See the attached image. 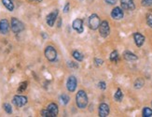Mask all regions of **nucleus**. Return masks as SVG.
Returning a JSON list of instances; mask_svg holds the SVG:
<instances>
[{"label":"nucleus","instance_id":"72a5a7b5","mask_svg":"<svg viewBox=\"0 0 152 117\" xmlns=\"http://www.w3.org/2000/svg\"><path fill=\"white\" fill-rule=\"evenodd\" d=\"M29 2H35V3H40L42 0H28Z\"/></svg>","mask_w":152,"mask_h":117},{"label":"nucleus","instance_id":"a878e982","mask_svg":"<svg viewBox=\"0 0 152 117\" xmlns=\"http://www.w3.org/2000/svg\"><path fill=\"white\" fill-rule=\"evenodd\" d=\"M146 24L149 27L152 28V14L151 13L146 14Z\"/></svg>","mask_w":152,"mask_h":117},{"label":"nucleus","instance_id":"f257e3e1","mask_svg":"<svg viewBox=\"0 0 152 117\" xmlns=\"http://www.w3.org/2000/svg\"><path fill=\"white\" fill-rule=\"evenodd\" d=\"M76 103L79 109H85L88 105V96L84 90H79L76 95Z\"/></svg>","mask_w":152,"mask_h":117},{"label":"nucleus","instance_id":"423d86ee","mask_svg":"<svg viewBox=\"0 0 152 117\" xmlns=\"http://www.w3.org/2000/svg\"><path fill=\"white\" fill-rule=\"evenodd\" d=\"M12 102H13V104H14L15 106L21 108V107L24 106L25 104L27 103V98L24 97V96L17 95V96H15V97L13 98V99H12Z\"/></svg>","mask_w":152,"mask_h":117},{"label":"nucleus","instance_id":"c85d7f7f","mask_svg":"<svg viewBox=\"0 0 152 117\" xmlns=\"http://www.w3.org/2000/svg\"><path fill=\"white\" fill-rule=\"evenodd\" d=\"M103 63H104V61H103L102 59H99V58H95V59H94V64H95V66H102Z\"/></svg>","mask_w":152,"mask_h":117},{"label":"nucleus","instance_id":"6ab92c4d","mask_svg":"<svg viewBox=\"0 0 152 117\" xmlns=\"http://www.w3.org/2000/svg\"><path fill=\"white\" fill-rule=\"evenodd\" d=\"M109 59H110L111 62H115V63H117V62L119 61V53H118V52L117 51H113L110 53Z\"/></svg>","mask_w":152,"mask_h":117},{"label":"nucleus","instance_id":"4468645a","mask_svg":"<svg viewBox=\"0 0 152 117\" xmlns=\"http://www.w3.org/2000/svg\"><path fill=\"white\" fill-rule=\"evenodd\" d=\"M133 39H134V42H135L136 46L137 47H141V46H143V44H144L145 42V37L143 36L142 34H140V33H134L133 34Z\"/></svg>","mask_w":152,"mask_h":117},{"label":"nucleus","instance_id":"20e7f679","mask_svg":"<svg viewBox=\"0 0 152 117\" xmlns=\"http://www.w3.org/2000/svg\"><path fill=\"white\" fill-rule=\"evenodd\" d=\"M45 56L50 62H54L57 58V52L52 46H47L45 49Z\"/></svg>","mask_w":152,"mask_h":117},{"label":"nucleus","instance_id":"b1692460","mask_svg":"<svg viewBox=\"0 0 152 117\" xmlns=\"http://www.w3.org/2000/svg\"><path fill=\"white\" fill-rule=\"evenodd\" d=\"M69 100H70V98L66 94H63L61 96V101L64 105H66V104L69 102Z\"/></svg>","mask_w":152,"mask_h":117},{"label":"nucleus","instance_id":"6e6552de","mask_svg":"<svg viewBox=\"0 0 152 117\" xmlns=\"http://www.w3.org/2000/svg\"><path fill=\"white\" fill-rule=\"evenodd\" d=\"M58 13H59L58 10H53L52 12H50V14H48L47 19H46V20H47V24H48L49 26L52 27L54 26V24H55V21L57 19Z\"/></svg>","mask_w":152,"mask_h":117},{"label":"nucleus","instance_id":"f8f14e48","mask_svg":"<svg viewBox=\"0 0 152 117\" xmlns=\"http://www.w3.org/2000/svg\"><path fill=\"white\" fill-rule=\"evenodd\" d=\"M109 111H110V110H109V106L107 105V104H105V103L100 104L99 110H98L100 117H107V116H108Z\"/></svg>","mask_w":152,"mask_h":117},{"label":"nucleus","instance_id":"5701e85b","mask_svg":"<svg viewBox=\"0 0 152 117\" xmlns=\"http://www.w3.org/2000/svg\"><path fill=\"white\" fill-rule=\"evenodd\" d=\"M143 85H144V81H143L141 78L137 79V80L134 82V88L140 89L141 87H143Z\"/></svg>","mask_w":152,"mask_h":117},{"label":"nucleus","instance_id":"0eeeda50","mask_svg":"<svg viewBox=\"0 0 152 117\" xmlns=\"http://www.w3.org/2000/svg\"><path fill=\"white\" fill-rule=\"evenodd\" d=\"M77 85H78V82H77V79H76L75 76H70L68 78L66 82V87H67V90L69 92H75V90L77 89Z\"/></svg>","mask_w":152,"mask_h":117},{"label":"nucleus","instance_id":"473e14b6","mask_svg":"<svg viewBox=\"0 0 152 117\" xmlns=\"http://www.w3.org/2000/svg\"><path fill=\"white\" fill-rule=\"evenodd\" d=\"M68 65H69V66H71V68H76V69L78 68V65H77V64H75L74 62H69Z\"/></svg>","mask_w":152,"mask_h":117},{"label":"nucleus","instance_id":"2eb2a0df","mask_svg":"<svg viewBox=\"0 0 152 117\" xmlns=\"http://www.w3.org/2000/svg\"><path fill=\"white\" fill-rule=\"evenodd\" d=\"M47 110L50 112V114H52L53 117H55L58 115V112H59V110H58V106L56 105L55 103H50L48 105L47 107Z\"/></svg>","mask_w":152,"mask_h":117},{"label":"nucleus","instance_id":"7ed1b4c3","mask_svg":"<svg viewBox=\"0 0 152 117\" xmlns=\"http://www.w3.org/2000/svg\"><path fill=\"white\" fill-rule=\"evenodd\" d=\"M101 24V21L99 16L97 14H91L90 16L88 21V24H89V27H90L91 30H96V29L99 28V26Z\"/></svg>","mask_w":152,"mask_h":117},{"label":"nucleus","instance_id":"ddd939ff","mask_svg":"<svg viewBox=\"0 0 152 117\" xmlns=\"http://www.w3.org/2000/svg\"><path fill=\"white\" fill-rule=\"evenodd\" d=\"M72 26L78 33H82L84 28H83V21L81 19H76L72 24Z\"/></svg>","mask_w":152,"mask_h":117},{"label":"nucleus","instance_id":"393cba45","mask_svg":"<svg viewBox=\"0 0 152 117\" xmlns=\"http://www.w3.org/2000/svg\"><path fill=\"white\" fill-rule=\"evenodd\" d=\"M3 108H4V110H5V111L7 112V114H12V108H11V106H10V104L5 103V104L3 105Z\"/></svg>","mask_w":152,"mask_h":117},{"label":"nucleus","instance_id":"cd10ccee","mask_svg":"<svg viewBox=\"0 0 152 117\" xmlns=\"http://www.w3.org/2000/svg\"><path fill=\"white\" fill-rule=\"evenodd\" d=\"M142 5L144 7H151L152 0H142Z\"/></svg>","mask_w":152,"mask_h":117},{"label":"nucleus","instance_id":"dca6fc26","mask_svg":"<svg viewBox=\"0 0 152 117\" xmlns=\"http://www.w3.org/2000/svg\"><path fill=\"white\" fill-rule=\"evenodd\" d=\"M123 57H124V59H126L127 61H134V60H137V58H138L134 53L128 52V51L123 53Z\"/></svg>","mask_w":152,"mask_h":117},{"label":"nucleus","instance_id":"39448f33","mask_svg":"<svg viewBox=\"0 0 152 117\" xmlns=\"http://www.w3.org/2000/svg\"><path fill=\"white\" fill-rule=\"evenodd\" d=\"M99 33H100V36L103 37H107L110 34V27H109V24L107 21L101 22L99 26Z\"/></svg>","mask_w":152,"mask_h":117},{"label":"nucleus","instance_id":"bb28decb","mask_svg":"<svg viewBox=\"0 0 152 117\" xmlns=\"http://www.w3.org/2000/svg\"><path fill=\"white\" fill-rule=\"evenodd\" d=\"M41 116H43V117H53L52 114H50V112L47 110V109H45V110H42L41 111Z\"/></svg>","mask_w":152,"mask_h":117},{"label":"nucleus","instance_id":"f3484780","mask_svg":"<svg viewBox=\"0 0 152 117\" xmlns=\"http://www.w3.org/2000/svg\"><path fill=\"white\" fill-rule=\"evenodd\" d=\"M3 5L6 7V9L10 11H12L14 10V4L12 3L11 0H2Z\"/></svg>","mask_w":152,"mask_h":117},{"label":"nucleus","instance_id":"c756f323","mask_svg":"<svg viewBox=\"0 0 152 117\" xmlns=\"http://www.w3.org/2000/svg\"><path fill=\"white\" fill-rule=\"evenodd\" d=\"M98 85H99V88L101 90H105V88H107V84H105V82H100L98 83Z\"/></svg>","mask_w":152,"mask_h":117},{"label":"nucleus","instance_id":"412c9836","mask_svg":"<svg viewBox=\"0 0 152 117\" xmlns=\"http://www.w3.org/2000/svg\"><path fill=\"white\" fill-rule=\"evenodd\" d=\"M114 98H115L116 101H121V100H122V98H123V94H122V92H121V90L120 88L116 91Z\"/></svg>","mask_w":152,"mask_h":117},{"label":"nucleus","instance_id":"2f4dec72","mask_svg":"<svg viewBox=\"0 0 152 117\" xmlns=\"http://www.w3.org/2000/svg\"><path fill=\"white\" fill-rule=\"evenodd\" d=\"M105 1L107 4H109V5H115L117 3V0H105Z\"/></svg>","mask_w":152,"mask_h":117},{"label":"nucleus","instance_id":"9d476101","mask_svg":"<svg viewBox=\"0 0 152 117\" xmlns=\"http://www.w3.org/2000/svg\"><path fill=\"white\" fill-rule=\"evenodd\" d=\"M123 15H124L123 10H122V9H120V7L114 8L111 11V17L115 20H121L123 18Z\"/></svg>","mask_w":152,"mask_h":117},{"label":"nucleus","instance_id":"a211bd4d","mask_svg":"<svg viewBox=\"0 0 152 117\" xmlns=\"http://www.w3.org/2000/svg\"><path fill=\"white\" fill-rule=\"evenodd\" d=\"M72 55H73V57H74L77 61H78V62L83 61V58H84V57H83V55H82L81 53H79V52H78V51H74V52L72 53Z\"/></svg>","mask_w":152,"mask_h":117},{"label":"nucleus","instance_id":"1a4fd4ad","mask_svg":"<svg viewBox=\"0 0 152 117\" xmlns=\"http://www.w3.org/2000/svg\"><path fill=\"white\" fill-rule=\"evenodd\" d=\"M121 8L125 10H133L135 9L133 0H120Z\"/></svg>","mask_w":152,"mask_h":117},{"label":"nucleus","instance_id":"4be33fe9","mask_svg":"<svg viewBox=\"0 0 152 117\" xmlns=\"http://www.w3.org/2000/svg\"><path fill=\"white\" fill-rule=\"evenodd\" d=\"M27 82H23L20 83V85L18 87V93H23V92H24L25 90H26L27 88Z\"/></svg>","mask_w":152,"mask_h":117},{"label":"nucleus","instance_id":"aec40b11","mask_svg":"<svg viewBox=\"0 0 152 117\" xmlns=\"http://www.w3.org/2000/svg\"><path fill=\"white\" fill-rule=\"evenodd\" d=\"M142 114L144 117H151L152 116V110L149 107H145L143 109Z\"/></svg>","mask_w":152,"mask_h":117},{"label":"nucleus","instance_id":"f704fd0d","mask_svg":"<svg viewBox=\"0 0 152 117\" xmlns=\"http://www.w3.org/2000/svg\"><path fill=\"white\" fill-rule=\"evenodd\" d=\"M151 104H152V103H151Z\"/></svg>","mask_w":152,"mask_h":117},{"label":"nucleus","instance_id":"7c9ffc66","mask_svg":"<svg viewBox=\"0 0 152 117\" xmlns=\"http://www.w3.org/2000/svg\"><path fill=\"white\" fill-rule=\"evenodd\" d=\"M69 8H70V4L67 2L65 4V6L64 7V12H65V13H67V12L69 11Z\"/></svg>","mask_w":152,"mask_h":117},{"label":"nucleus","instance_id":"f03ea898","mask_svg":"<svg viewBox=\"0 0 152 117\" xmlns=\"http://www.w3.org/2000/svg\"><path fill=\"white\" fill-rule=\"evenodd\" d=\"M10 27H11V30L15 34H18V33L22 32L23 29H24V26L23 24L21 22L20 20H18L17 18H12L11 19V23H10Z\"/></svg>","mask_w":152,"mask_h":117},{"label":"nucleus","instance_id":"9b49d317","mask_svg":"<svg viewBox=\"0 0 152 117\" xmlns=\"http://www.w3.org/2000/svg\"><path fill=\"white\" fill-rule=\"evenodd\" d=\"M10 31V23L7 19H2L0 21V33L6 35Z\"/></svg>","mask_w":152,"mask_h":117}]
</instances>
